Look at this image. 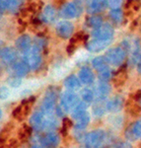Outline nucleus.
<instances>
[{"label":"nucleus","mask_w":141,"mask_h":148,"mask_svg":"<svg viewBox=\"0 0 141 148\" xmlns=\"http://www.w3.org/2000/svg\"><path fill=\"white\" fill-rule=\"evenodd\" d=\"M86 24L88 27L98 29L103 25V17L101 15H92L91 17L87 18L86 20Z\"/></svg>","instance_id":"27"},{"label":"nucleus","mask_w":141,"mask_h":148,"mask_svg":"<svg viewBox=\"0 0 141 148\" xmlns=\"http://www.w3.org/2000/svg\"><path fill=\"white\" fill-rule=\"evenodd\" d=\"M45 42L44 39L38 40L31 49L24 53L23 60L32 69H37L42 63V51L44 49Z\"/></svg>","instance_id":"1"},{"label":"nucleus","mask_w":141,"mask_h":148,"mask_svg":"<svg viewBox=\"0 0 141 148\" xmlns=\"http://www.w3.org/2000/svg\"><path fill=\"white\" fill-rule=\"evenodd\" d=\"M0 56H1L2 62L6 64V65L14 64L16 62V59H17V52L12 47H3L1 49V52H0Z\"/></svg>","instance_id":"12"},{"label":"nucleus","mask_w":141,"mask_h":148,"mask_svg":"<svg viewBox=\"0 0 141 148\" xmlns=\"http://www.w3.org/2000/svg\"><path fill=\"white\" fill-rule=\"evenodd\" d=\"M74 31L73 24L69 21H61L56 26V34L61 39H69Z\"/></svg>","instance_id":"11"},{"label":"nucleus","mask_w":141,"mask_h":148,"mask_svg":"<svg viewBox=\"0 0 141 148\" xmlns=\"http://www.w3.org/2000/svg\"><path fill=\"white\" fill-rule=\"evenodd\" d=\"M124 101L123 98L120 96H116L113 99L109 100L106 105V110L112 113H118L123 108Z\"/></svg>","instance_id":"16"},{"label":"nucleus","mask_w":141,"mask_h":148,"mask_svg":"<svg viewBox=\"0 0 141 148\" xmlns=\"http://www.w3.org/2000/svg\"><path fill=\"white\" fill-rule=\"evenodd\" d=\"M56 10L52 5H47L42 9L40 20L44 23H51L55 20Z\"/></svg>","instance_id":"17"},{"label":"nucleus","mask_w":141,"mask_h":148,"mask_svg":"<svg viewBox=\"0 0 141 148\" xmlns=\"http://www.w3.org/2000/svg\"><path fill=\"white\" fill-rule=\"evenodd\" d=\"M125 137L128 140H135L137 138L141 139V119L128 126L125 130Z\"/></svg>","instance_id":"14"},{"label":"nucleus","mask_w":141,"mask_h":148,"mask_svg":"<svg viewBox=\"0 0 141 148\" xmlns=\"http://www.w3.org/2000/svg\"><path fill=\"white\" fill-rule=\"evenodd\" d=\"M16 47L18 49V51H22L25 53L26 51H29L31 49V47L33 46L32 44V39L30 38V36L28 35H22L16 40L15 42Z\"/></svg>","instance_id":"19"},{"label":"nucleus","mask_w":141,"mask_h":148,"mask_svg":"<svg viewBox=\"0 0 141 148\" xmlns=\"http://www.w3.org/2000/svg\"><path fill=\"white\" fill-rule=\"evenodd\" d=\"M141 8V1H131V9L132 11H138Z\"/></svg>","instance_id":"39"},{"label":"nucleus","mask_w":141,"mask_h":148,"mask_svg":"<svg viewBox=\"0 0 141 148\" xmlns=\"http://www.w3.org/2000/svg\"><path fill=\"white\" fill-rule=\"evenodd\" d=\"M121 1H109V6H111L113 9H119Z\"/></svg>","instance_id":"41"},{"label":"nucleus","mask_w":141,"mask_h":148,"mask_svg":"<svg viewBox=\"0 0 141 148\" xmlns=\"http://www.w3.org/2000/svg\"><path fill=\"white\" fill-rule=\"evenodd\" d=\"M105 110L102 106H98V105H96L94 108V114H96V116H102V114H104L105 113Z\"/></svg>","instance_id":"37"},{"label":"nucleus","mask_w":141,"mask_h":148,"mask_svg":"<svg viewBox=\"0 0 141 148\" xmlns=\"http://www.w3.org/2000/svg\"><path fill=\"white\" fill-rule=\"evenodd\" d=\"M29 70H30V66H29L24 60L16 61V62L13 64L14 74L20 78L23 77V76H25L26 74L29 72Z\"/></svg>","instance_id":"22"},{"label":"nucleus","mask_w":141,"mask_h":148,"mask_svg":"<svg viewBox=\"0 0 141 148\" xmlns=\"http://www.w3.org/2000/svg\"><path fill=\"white\" fill-rule=\"evenodd\" d=\"M114 148H126V144H124L123 142H118L114 145Z\"/></svg>","instance_id":"44"},{"label":"nucleus","mask_w":141,"mask_h":148,"mask_svg":"<svg viewBox=\"0 0 141 148\" xmlns=\"http://www.w3.org/2000/svg\"><path fill=\"white\" fill-rule=\"evenodd\" d=\"M0 96H1V100H6L9 96V91L6 87H1V93H0Z\"/></svg>","instance_id":"38"},{"label":"nucleus","mask_w":141,"mask_h":148,"mask_svg":"<svg viewBox=\"0 0 141 148\" xmlns=\"http://www.w3.org/2000/svg\"><path fill=\"white\" fill-rule=\"evenodd\" d=\"M81 96H82L83 102L85 103H91L93 102L95 98V92L93 90L89 89V88H85L84 90L81 93Z\"/></svg>","instance_id":"32"},{"label":"nucleus","mask_w":141,"mask_h":148,"mask_svg":"<svg viewBox=\"0 0 141 148\" xmlns=\"http://www.w3.org/2000/svg\"><path fill=\"white\" fill-rule=\"evenodd\" d=\"M36 98L35 97H30L29 99H26L19 105L18 107H16L13 111V116L17 121H23L27 118V116L30 114V111L32 109V106L34 104Z\"/></svg>","instance_id":"8"},{"label":"nucleus","mask_w":141,"mask_h":148,"mask_svg":"<svg viewBox=\"0 0 141 148\" xmlns=\"http://www.w3.org/2000/svg\"><path fill=\"white\" fill-rule=\"evenodd\" d=\"M72 116L75 121L76 130H82L86 128V126L89 125L90 116L87 113V107L85 102H80L78 106L72 111Z\"/></svg>","instance_id":"3"},{"label":"nucleus","mask_w":141,"mask_h":148,"mask_svg":"<svg viewBox=\"0 0 141 148\" xmlns=\"http://www.w3.org/2000/svg\"><path fill=\"white\" fill-rule=\"evenodd\" d=\"M82 4L79 1L71 2L65 4L59 11L60 17L64 19H73L77 18L82 13Z\"/></svg>","instance_id":"6"},{"label":"nucleus","mask_w":141,"mask_h":148,"mask_svg":"<svg viewBox=\"0 0 141 148\" xmlns=\"http://www.w3.org/2000/svg\"><path fill=\"white\" fill-rule=\"evenodd\" d=\"M132 99H134L136 102H137V101H140L141 102V90H137V91L134 93V95H133Z\"/></svg>","instance_id":"43"},{"label":"nucleus","mask_w":141,"mask_h":148,"mask_svg":"<svg viewBox=\"0 0 141 148\" xmlns=\"http://www.w3.org/2000/svg\"><path fill=\"white\" fill-rule=\"evenodd\" d=\"M59 135L54 131H49L40 137V144L44 148H55L59 144Z\"/></svg>","instance_id":"10"},{"label":"nucleus","mask_w":141,"mask_h":148,"mask_svg":"<svg viewBox=\"0 0 141 148\" xmlns=\"http://www.w3.org/2000/svg\"><path fill=\"white\" fill-rule=\"evenodd\" d=\"M31 133H32V127L24 123L19 130V138H20V140L28 139L31 136Z\"/></svg>","instance_id":"30"},{"label":"nucleus","mask_w":141,"mask_h":148,"mask_svg":"<svg viewBox=\"0 0 141 148\" xmlns=\"http://www.w3.org/2000/svg\"><path fill=\"white\" fill-rule=\"evenodd\" d=\"M23 2L22 1H16V0H13V1H8V4H7V10L10 12H20V7L22 5Z\"/></svg>","instance_id":"33"},{"label":"nucleus","mask_w":141,"mask_h":148,"mask_svg":"<svg viewBox=\"0 0 141 148\" xmlns=\"http://www.w3.org/2000/svg\"><path fill=\"white\" fill-rule=\"evenodd\" d=\"M8 148H17L18 145H19V142L17 139H14V138H12V139L9 140L8 142Z\"/></svg>","instance_id":"40"},{"label":"nucleus","mask_w":141,"mask_h":148,"mask_svg":"<svg viewBox=\"0 0 141 148\" xmlns=\"http://www.w3.org/2000/svg\"><path fill=\"white\" fill-rule=\"evenodd\" d=\"M94 92L95 97L99 101H104L105 99H107V96L110 95V93H111V86L106 82H101L99 85H97Z\"/></svg>","instance_id":"18"},{"label":"nucleus","mask_w":141,"mask_h":148,"mask_svg":"<svg viewBox=\"0 0 141 148\" xmlns=\"http://www.w3.org/2000/svg\"><path fill=\"white\" fill-rule=\"evenodd\" d=\"M99 78L100 80L102 81V82H106L107 83V81L112 78V71L110 68L106 69V70L102 71V72L99 73Z\"/></svg>","instance_id":"36"},{"label":"nucleus","mask_w":141,"mask_h":148,"mask_svg":"<svg viewBox=\"0 0 141 148\" xmlns=\"http://www.w3.org/2000/svg\"><path fill=\"white\" fill-rule=\"evenodd\" d=\"M57 91L54 87H49L45 93L44 99L40 103V112H42L45 114H49L52 112V110L55 108V104L57 101Z\"/></svg>","instance_id":"4"},{"label":"nucleus","mask_w":141,"mask_h":148,"mask_svg":"<svg viewBox=\"0 0 141 148\" xmlns=\"http://www.w3.org/2000/svg\"><path fill=\"white\" fill-rule=\"evenodd\" d=\"M81 81L79 78L76 77L74 74H71L68 77L65 78L64 80V86L69 90V91H75V90L79 89L81 86Z\"/></svg>","instance_id":"24"},{"label":"nucleus","mask_w":141,"mask_h":148,"mask_svg":"<svg viewBox=\"0 0 141 148\" xmlns=\"http://www.w3.org/2000/svg\"><path fill=\"white\" fill-rule=\"evenodd\" d=\"M7 83H8V84L10 85L11 87L17 88V87H19V86L21 85V83H22V80H21V78L18 77V76L13 75V76H10V77L7 79Z\"/></svg>","instance_id":"34"},{"label":"nucleus","mask_w":141,"mask_h":148,"mask_svg":"<svg viewBox=\"0 0 141 148\" xmlns=\"http://www.w3.org/2000/svg\"><path fill=\"white\" fill-rule=\"evenodd\" d=\"M110 45L109 40H92L86 44V49L92 52H99L107 49Z\"/></svg>","instance_id":"15"},{"label":"nucleus","mask_w":141,"mask_h":148,"mask_svg":"<svg viewBox=\"0 0 141 148\" xmlns=\"http://www.w3.org/2000/svg\"><path fill=\"white\" fill-rule=\"evenodd\" d=\"M109 5V1H102V0H93L88 2L87 11L91 14L97 15V13L101 12L105 7Z\"/></svg>","instance_id":"20"},{"label":"nucleus","mask_w":141,"mask_h":148,"mask_svg":"<svg viewBox=\"0 0 141 148\" xmlns=\"http://www.w3.org/2000/svg\"><path fill=\"white\" fill-rule=\"evenodd\" d=\"M125 110L132 116H135L141 113V106L137 104L134 99H129L125 104Z\"/></svg>","instance_id":"25"},{"label":"nucleus","mask_w":141,"mask_h":148,"mask_svg":"<svg viewBox=\"0 0 141 148\" xmlns=\"http://www.w3.org/2000/svg\"><path fill=\"white\" fill-rule=\"evenodd\" d=\"M106 139V132L102 130H96L85 136L84 144L86 148H100Z\"/></svg>","instance_id":"5"},{"label":"nucleus","mask_w":141,"mask_h":148,"mask_svg":"<svg viewBox=\"0 0 141 148\" xmlns=\"http://www.w3.org/2000/svg\"><path fill=\"white\" fill-rule=\"evenodd\" d=\"M93 67H94L98 72H102V71L106 70V69L110 68L109 66H107V62L106 60V58H105V56H98V57H95L94 59H93Z\"/></svg>","instance_id":"26"},{"label":"nucleus","mask_w":141,"mask_h":148,"mask_svg":"<svg viewBox=\"0 0 141 148\" xmlns=\"http://www.w3.org/2000/svg\"><path fill=\"white\" fill-rule=\"evenodd\" d=\"M79 103V98L72 91H66L61 95L60 107L64 110V112H72Z\"/></svg>","instance_id":"7"},{"label":"nucleus","mask_w":141,"mask_h":148,"mask_svg":"<svg viewBox=\"0 0 141 148\" xmlns=\"http://www.w3.org/2000/svg\"><path fill=\"white\" fill-rule=\"evenodd\" d=\"M30 148H44L42 144H33Z\"/></svg>","instance_id":"45"},{"label":"nucleus","mask_w":141,"mask_h":148,"mask_svg":"<svg viewBox=\"0 0 141 148\" xmlns=\"http://www.w3.org/2000/svg\"><path fill=\"white\" fill-rule=\"evenodd\" d=\"M114 34V28L109 23L103 24L101 27L95 29L92 32V36L94 37V39L101 40H109V42H111V40L113 39Z\"/></svg>","instance_id":"9"},{"label":"nucleus","mask_w":141,"mask_h":148,"mask_svg":"<svg viewBox=\"0 0 141 148\" xmlns=\"http://www.w3.org/2000/svg\"><path fill=\"white\" fill-rule=\"evenodd\" d=\"M130 60L133 64H138L141 61V44L139 42H136L132 53H131Z\"/></svg>","instance_id":"28"},{"label":"nucleus","mask_w":141,"mask_h":148,"mask_svg":"<svg viewBox=\"0 0 141 148\" xmlns=\"http://www.w3.org/2000/svg\"><path fill=\"white\" fill-rule=\"evenodd\" d=\"M47 114H44L42 112H36V113L31 116L30 119V125L32 126L34 130H44V125Z\"/></svg>","instance_id":"13"},{"label":"nucleus","mask_w":141,"mask_h":148,"mask_svg":"<svg viewBox=\"0 0 141 148\" xmlns=\"http://www.w3.org/2000/svg\"><path fill=\"white\" fill-rule=\"evenodd\" d=\"M87 39H88L87 35H85L83 32H78L70 39V44L74 45V46H77V45L81 44V42H85Z\"/></svg>","instance_id":"29"},{"label":"nucleus","mask_w":141,"mask_h":148,"mask_svg":"<svg viewBox=\"0 0 141 148\" xmlns=\"http://www.w3.org/2000/svg\"><path fill=\"white\" fill-rule=\"evenodd\" d=\"M75 49H76V46H74V45H71V44H69V46L66 47V51H67V53L68 54H72L74 51H75Z\"/></svg>","instance_id":"42"},{"label":"nucleus","mask_w":141,"mask_h":148,"mask_svg":"<svg viewBox=\"0 0 141 148\" xmlns=\"http://www.w3.org/2000/svg\"><path fill=\"white\" fill-rule=\"evenodd\" d=\"M73 125V123L71 121V120L65 118L63 119V123H62V127H61V133L63 135L67 134V131L70 130V127Z\"/></svg>","instance_id":"35"},{"label":"nucleus","mask_w":141,"mask_h":148,"mask_svg":"<svg viewBox=\"0 0 141 148\" xmlns=\"http://www.w3.org/2000/svg\"><path fill=\"white\" fill-rule=\"evenodd\" d=\"M137 72L141 75V61L137 64Z\"/></svg>","instance_id":"46"},{"label":"nucleus","mask_w":141,"mask_h":148,"mask_svg":"<svg viewBox=\"0 0 141 148\" xmlns=\"http://www.w3.org/2000/svg\"><path fill=\"white\" fill-rule=\"evenodd\" d=\"M128 47H129V45L124 40L121 42L120 46L110 49L105 54L107 62L114 66H119L120 64H123L126 58Z\"/></svg>","instance_id":"2"},{"label":"nucleus","mask_w":141,"mask_h":148,"mask_svg":"<svg viewBox=\"0 0 141 148\" xmlns=\"http://www.w3.org/2000/svg\"><path fill=\"white\" fill-rule=\"evenodd\" d=\"M78 76H79V79L83 84H92L95 79V75L92 69L87 67V66H84L80 69Z\"/></svg>","instance_id":"21"},{"label":"nucleus","mask_w":141,"mask_h":148,"mask_svg":"<svg viewBox=\"0 0 141 148\" xmlns=\"http://www.w3.org/2000/svg\"><path fill=\"white\" fill-rule=\"evenodd\" d=\"M110 17L114 23H120L123 18V11L119 9H112L110 12Z\"/></svg>","instance_id":"31"},{"label":"nucleus","mask_w":141,"mask_h":148,"mask_svg":"<svg viewBox=\"0 0 141 148\" xmlns=\"http://www.w3.org/2000/svg\"><path fill=\"white\" fill-rule=\"evenodd\" d=\"M126 80H127V72H126L125 68H120L114 74L113 81L116 87H121V86H123L125 84Z\"/></svg>","instance_id":"23"}]
</instances>
